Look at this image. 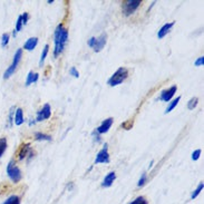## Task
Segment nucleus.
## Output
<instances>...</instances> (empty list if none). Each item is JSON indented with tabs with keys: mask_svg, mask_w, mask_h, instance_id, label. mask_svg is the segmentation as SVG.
<instances>
[{
	"mask_svg": "<svg viewBox=\"0 0 204 204\" xmlns=\"http://www.w3.org/2000/svg\"><path fill=\"white\" fill-rule=\"evenodd\" d=\"M7 146H8L7 138H6V137L0 138V157H1V156L3 155V153L6 152V150H7Z\"/></svg>",
	"mask_w": 204,
	"mask_h": 204,
	"instance_id": "obj_18",
	"label": "nucleus"
},
{
	"mask_svg": "<svg viewBox=\"0 0 204 204\" xmlns=\"http://www.w3.org/2000/svg\"><path fill=\"white\" fill-rule=\"evenodd\" d=\"M176 91H177L176 86H172V87H170L168 89H165V91H163L162 94H161V99H162V101H164V102L171 101V98H172L173 96L175 95Z\"/></svg>",
	"mask_w": 204,
	"mask_h": 204,
	"instance_id": "obj_10",
	"label": "nucleus"
},
{
	"mask_svg": "<svg viewBox=\"0 0 204 204\" xmlns=\"http://www.w3.org/2000/svg\"><path fill=\"white\" fill-rule=\"evenodd\" d=\"M7 174L9 179L14 183H18L21 179V171L20 168L15 164V161L11 160L7 165Z\"/></svg>",
	"mask_w": 204,
	"mask_h": 204,
	"instance_id": "obj_3",
	"label": "nucleus"
},
{
	"mask_svg": "<svg viewBox=\"0 0 204 204\" xmlns=\"http://www.w3.org/2000/svg\"><path fill=\"white\" fill-rule=\"evenodd\" d=\"M203 63H204V58H203V57H199V58H197L196 60L194 62V66H196V67L202 66V65H203Z\"/></svg>",
	"mask_w": 204,
	"mask_h": 204,
	"instance_id": "obj_32",
	"label": "nucleus"
},
{
	"mask_svg": "<svg viewBox=\"0 0 204 204\" xmlns=\"http://www.w3.org/2000/svg\"><path fill=\"white\" fill-rule=\"evenodd\" d=\"M68 41V31L67 29L64 27L63 24H59L56 27L54 32V57L57 58L59 55L64 52L66 44Z\"/></svg>",
	"mask_w": 204,
	"mask_h": 204,
	"instance_id": "obj_1",
	"label": "nucleus"
},
{
	"mask_svg": "<svg viewBox=\"0 0 204 204\" xmlns=\"http://www.w3.org/2000/svg\"><path fill=\"white\" fill-rule=\"evenodd\" d=\"M22 26H24V25H22V18H21V16H19V17H18V19H17V22H16V28H15L16 34L21 30Z\"/></svg>",
	"mask_w": 204,
	"mask_h": 204,
	"instance_id": "obj_26",
	"label": "nucleus"
},
{
	"mask_svg": "<svg viewBox=\"0 0 204 204\" xmlns=\"http://www.w3.org/2000/svg\"><path fill=\"white\" fill-rule=\"evenodd\" d=\"M93 136L95 137L96 142H101V136H99V134L97 133V132H94V133H93Z\"/></svg>",
	"mask_w": 204,
	"mask_h": 204,
	"instance_id": "obj_35",
	"label": "nucleus"
},
{
	"mask_svg": "<svg viewBox=\"0 0 204 204\" xmlns=\"http://www.w3.org/2000/svg\"><path fill=\"white\" fill-rule=\"evenodd\" d=\"M197 103H199V98H197V97H193V98L190 99L189 104H187V108H189L190 111L194 109L197 106Z\"/></svg>",
	"mask_w": 204,
	"mask_h": 204,
	"instance_id": "obj_22",
	"label": "nucleus"
},
{
	"mask_svg": "<svg viewBox=\"0 0 204 204\" xmlns=\"http://www.w3.org/2000/svg\"><path fill=\"white\" fill-rule=\"evenodd\" d=\"M203 190V183H200L199 184V186L195 189V191H193V193H192V195H191V199L192 200H194V199H196L197 197V195L201 193V191Z\"/></svg>",
	"mask_w": 204,
	"mask_h": 204,
	"instance_id": "obj_24",
	"label": "nucleus"
},
{
	"mask_svg": "<svg viewBox=\"0 0 204 204\" xmlns=\"http://www.w3.org/2000/svg\"><path fill=\"white\" fill-rule=\"evenodd\" d=\"M95 164H102V163H109V154H108V145L104 144L103 150H101L95 158Z\"/></svg>",
	"mask_w": 204,
	"mask_h": 204,
	"instance_id": "obj_6",
	"label": "nucleus"
},
{
	"mask_svg": "<svg viewBox=\"0 0 204 204\" xmlns=\"http://www.w3.org/2000/svg\"><path fill=\"white\" fill-rule=\"evenodd\" d=\"M142 3V0H125L122 5V10L125 16H130L135 13V10L140 7Z\"/></svg>",
	"mask_w": 204,
	"mask_h": 204,
	"instance_id": "obj_4",
	"label": "nucleus"
},
{
	"mask_svg": "<svg viewBox=\"0 0 204 204\" xmlns=\"http://www.w3.org/2000/svg\"><path fill=\"white\" fill-rule=\"evenodd\" d=\"M14 121H15V124L17 126H20L24 124L25 119H24V112H22L21 108H17L15 112V118H14Z\"/></svg>",
	"mask_w": 204,
	"mask_h": 204,
	"instance_id": "obj_15",
	"label": "nucleus"
},
{
	"mask_svg": "<svg viewBox=\"0 0 204 204\" xmlns=\"http://www.w3.org/2000/svg\"><path fill=\"white\" fill-rule=\"evenodd\" d=\"M132 126H133V121L125 122V123L122 124V127H123L124 130H130V128H132Z\"/></svg>",
	"mask_w": 204,
	"mask_h": 204,
	"instance_id": "obj_30",
	"label": "nucleus"
},
{
	"mask_svg": "<svg viewBox=\"0 0 204 204\" xmlns=\"http://www.w3.org/2000/svg\"><path fill=\"white\" fill-rule=\"evenodd\" d=\"M201 155V150H195L194 152L192 153V160L193 161H197Z\"/></svg>",
	"mask_w": 204,
	"mask_h": 204,
	"instance_id": "obj_29",
	"label": "nucleus"
},
{
	"mask_svg": "<svg viewBox=\"0 0 204 204\" xmlns=\"http://www.w3.org/2000/svg\"><path fill=\"white\" fill-rule=\"evenodd\" d=\"M29 151H30V145L29 144H22L21 146L19 147V150H18V160H24V158L26 157V156H28V154H29Z\"/></svg>",
	"mask_w": 204,
	"mask_h": 204,
	"instance_id": "obj_12",
	"label": "nucleus"
},
{
	"mask_svg": "<svg viewBox=\"0 0 204 204\" xmlns=\"http://www.w3.org/2000/svg\"><path fill=\"white\" fill-rule=\"evenodd\" d=\"M35 140L36 141H48V142H50V141H52V137H50L49 135H46V134L36 133L35 134Z\"/></svg>",
	"mask_w": 204,
	"mask_h": 204,
	"instance_id": "obj_21",
	"label": "nucleus"
},
{
	"mask_svg": "<svg viewBox=\"0 0 204 204\" xmlns=\"http://www.w3.org/2000/svg\"><path fill=\"white\" fill-rule=\"evenodd\" d=\"M146 179H147V177H146V173H143L142 176H141V179H138L137 186H138V187H142L143 185H144V184L146 183Z\"/></svg>",
	"mask_w": 204,
	"mask_h": 204,
	"instance_id": "obj_27",
	"label": "nucleus"
},
{
	"mask_svg": "<svg viewBox=\"0 0 204 204\" xmlns=\"http://www.w3.org/2000/svg\"><path fill=\"white\" fill-rule=\"evenodd\" d=\"M14 108L15 107H13V108L10 109V113H9V119H8V127H11V125H13V121H14Z\"/></svg>",
	"mask_w": 204,
	"mask_h": 204,
	"instance_id": "obj_28",
	"label": "nucleus"
},
{
	"mask_svg": "<svg viewBox=\"0 0 204 204\" xmlns=\"http://www.w3.org/2000/svg\"><path fill=\"white\" fill-rule=\"evenodd\" d=\"M115 179H116L115 172H109L108 174L105 176V179H104L103 182H102V186H103V187L112 186V184H113V182L115 181Z\"/></svg>",
	"mask_w": 204,
	"mask_h": 204,
	"instance_id": "obj_13",
	"label": "nucleus"
},
{
	"mask_svg": "<svg viewBox=\"0 0 204 204\" xmlns=\"http://www.w3.org/2000/svg\"><path fill=\"white\" fill-rule=\"evenodd\" d=\"M106 41H107V36L106 34H102L98 38H96L95 41V46H94V52H99L106 45Z\"/></svg>",
	"mask_w": 204,
	"mask_h": 204,
	"instance_id": "obj_9",
	"label": "nucleus"
},
{
	"mask_svg": "<svg viewBox=\"0 0 204 204\" xmlns=\"http://www.w3.org/2000/svg\"><path fill=\"white\" fill-rule=\"evenodd\" d=\"M52 115V108H50V105L49 104H45L42 106V108L40 111L37 112V115H36V123L37 122H42L45 119H48Z\"/></svg>",
	"mask_w": 204,
	"mask_h": 204,
	"instance_id": "obj_7",
	"label": "nucleus"
},
{
	"mask_svg": "<svg viewBox=\"0 0 204 204\" xmlns=\"http://www.w3.org/2000/svg\"><path fill=\"white\" fill-rule=\"evenodd\" d=\"M130 204H148V202L145 196H138L135 200H133Z\"/></svg>",
	"mask_w": 204,
	"mask_h": 204,
	"instance_id": "obj_23",
	"label": "nucleus"
},
{
	"mask_svg": "<svg viewBox=\"0 0 204 204\" xmlns=\"http://www.w3.org/2000/svg\"><path fill=\"white\" fill-rule=\"evenodd\" d=\"M48 52H49V46H48V45H46V46L44 47V49H42L41 56H40V60H39V66L40 67L44 65V62H45V59H46L47 55H48Z\"/></svg>",
	"mask_w": 204,
	"mask_h": 204,
	"instance_id": "obj_19",
	"label": "nucleus"
},
{
	"mask_svg": "<svg viewBox=\"0 0 204 204\" xmlns=\"http://www.w3.org/2000/svg\"><path fill=\"white\" fill-rule=\"evenodd\" d=\"M181 101V96H179V97H176L175 99H173L172 102H171V104L168 106H167V108H166V111H165V114H168L170 112H172L173 109L176 107V105L179 104V102Z\"/></svg>",
	"mask_w": 204,
	"mask_h": 204,
	"instance_id": "obj_17",
	"label": "nucleus"
},
{
	"mask_svg": "<svg viewBox=\"0 0 204 204\" xmlns=\"http://www.w3.org/2000/svg\"><path fill=\"white\" fill-rule=\"evenodd\" d=\"M21 18H22V25H27L28 19H29V15H28V13L22 14V15H21Z\"/></svg>",
	"mask_w": 204,
	"mask_h": 204,
	"instance_id": "obj_31",
	"label": "nucleus"
},
{
	"mask_svg": "<svg viewBox=\"0 0 204 204\" xmlns=\"http://www.w3.org/2000/svg\"><path fill=\"white\" fill-rule=\"evenodd\" d=\"M95 41H96V38L95 37H91L88 39V41H87V45H88L91 48H94V46H95Z\"/></svg>",
	"mask_w": 204,
	"mask_h": 204,
	"instance_id": "obj_34",
	"label": "nucleus"
},
{
	"mask_svg": "<svg viewBox=\"0 0 204 204\" xmlns=\"http://www.w3.org/2000/svg\"><path fill=\"white\" fill-rule=\"evenodd\" d=\"M21 56H22V49H21V48H19V49H17L15 56H14L13 64L10 65V66L7 68V70L5 71V74H3V78L8 79L10 76H11V75L14 74V73H15L16 69H17V67H18V65H19L20 59H21Z\"/></svg>",
	"mask_w": 204,
	"mask_h": 204,
	"instance_id": "obj_5",
	"label": "nucleus"
},
{
	"mask_svg": "<svg viewBox=\"0 0 204 204\" xmlns=\"http://www.w3.org/2000/svg\"><path fill=\"white\" fill-rule=\"evenodd\" d=\"M175 25V21H172V22H167V24H165L164 26H163L162 28H161L160 30H158L157 32V37L158 39H162L163 37H165L168 32L171 31V29L173 28V26Z\"/></svg>",
	"mask_w": 204,
	"mask_h": 204,
	"instance_id": "obj_11",
	"label": "nucleus"
},
{
	"mask_svg": "<svg viewBox=\"0 0 204 204\" xmlns=\"http://www.w3.org/2000/svg\"><path fill=\"white\" fill-rule=\"evenodd\" d=\"M113 117H108L106 118V119H104V122L101 124V125L97 127V130H96V132L98 134H104V133H107L109 130V128L112 127V125H113Z\"/></svg>",
	"mask_w": 204,
	"mask_h": 204,
	"instance_id": "obj_8",
	"label": "nucleus"
},
{
	"mask_svg": "<svg viewBox=\"0 0 204 204\" xmlns=\"http://www.w3.org/2000/svg\"><path fill=\"white\" fill-rule=\"evenodd\" d=\"M37 44H38V38L37 37H31L25 42V45H24V49L31 52V50H34L35 48H36Z\"/></svg>",
	"mask_w": 204,
	"mask_h": 204,
	"instance_id": "obj_14",
	"label": "nucleus"
},
{
	"mask_svg": "<svg viewBox=\"0 0 204 204\" xmlns=\"http://www.w3.org/2000/svg\"><path fill=\"white\" fill-rule=\"evenodd\" d=\"M128 76V70L125 67H119L117 70L112 75L111 78L107 80V84L109 86H117V85H121Z\"/></svg>",
	"mask_w": 204,
	"mask_h": 204,
	"instance_id": "obj_2",
	"label": "nucleus"
},
{
	"mask_svg": "<svg viewBox=\"0 0 204 204\" xmlns=\"http://www.w3.org/2000/svg\"><path fill=\"white\" fill-rule=\"evenodd\" d=\"M3 204H20V199L17 195H11L3 202Z\"/></svg>",
	"mask_w": 204,
	"mask_h": 204,
	"instance_id": "obj_20",
	"label": "nucleus"
},
{
	"mask_svg": "<svg viewBox=\"0 0 204 204\" xmlns=\"http://www.w3.org/2000/svg\"><path fill=\"white\" fill-rule=\"evenodd\" d=\"M39 78V75L37 73H34V71L30 70L27 75V78H26V86H29L32 83H36Z\"/></svg>",
	"mask_w": 204,
	"mask_h": 204,
	"instance_id": "obj_16",
	"label": "nucleus"
},
{
	"mask_svg": "<svg viewBox=\"0 0 204 204\" xmlns=\"http://www.w3.org/2000/svg\"><path fill=\"white\" fill-rule=\"evenodd\" d=\"M9 40H10V35L7 34V32L3 34V37H1V46L6 47L8 45V42H9Z\"/></svg>",
	"mask_w": 204,
	"mask_h": 204,
	"instance_id": "obj_25",
	"label": "nucleus"
},
{
	"mask_svg": "<svg viewBox=\"0 0 204 204\" xmlns=\"http://www.w3.org/2000/svg\"><path fill=\"white\" fill-rule=\"evenodd\" d=\"M70 74L73 75L74 77H76V78H78V77H79V73H78V70L76 69V67H71V68H70Z\"/></svg>",
	"mask_w": 204,
	"mask_h": 204,
	"instance_id": "obj_33",
	"label": "nucleus"
}]
</instances>
